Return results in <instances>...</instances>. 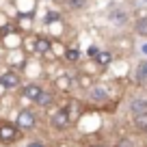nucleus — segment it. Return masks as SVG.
<instances>
[{"label":"nucleus","instance_id":"obj_1","mask_svg":"<svg viewBox=\"0 0 147 147\" xmlns=\"http://www.w3.org/2000/svg\"><path fill=\"white\" fill-rule=\"evenodd\" d=\"M20 130H22L20 125L2 121V123H0V141L2 143H15L20 138Z\"/></svg>","mask_w":147,"mask_h":147},{"label":"nucleus","instance_id":"obj_2","mask_svg":"<svg viewBox=\"0 0 147 147\" xmlns=\"http://www.w3.org/2000/svg\"><path fill=\"white\" fill-rule=\"evenodd\" d=\"M69 108H61V110H56L54 115H52V125H54V128H67L69 125Z\"/></svg>","mask_w":147,"mask_h":147},{"label":"nucleus","instance_id":"obj_3","mask_svg":"<svg viewBox=\"0 0 147 147\" xmlns=\"http://www.w3.org/2000/svg\"><path fill=\"white\" fill-rule=\"evenodd\" d=\"M35 123H37V117H35L32 110H22V113L18 115V125L22 130H30Z\"/></svg>","mask_w":147,"mask_h":147},{"label":"nucleus","instance_id":"obj_4","mask_svg":"<svg viewBox=\"0 0 147 147\" xmlns=\"http://www.w3.org/2000/svg\"><path fill=\"white\" fill-rule=\"evenodd\" d=\"M0 84L2 87H7V89H15L20 84V76L15 71H7V74H2L0 76Z\"/></svg>","mask_w":147,"mask_h":147},{"label":"nucleus","instance_id":"obj_5","mask_svg":"<svg viewBox=\"0 0 147 147\" xmlns=\"http://www.w3.org/2000/svg\"><path fill=\"white\" fill-rule=\"evenodd\" d=\"M130 110H132L134 115L147 113V97H136V100H132L130 102Z\"/></svg>","mask_w":147,"mask_h":147},{"label":"nucleus","instance_id":"obj_6","mask_svg":"<svg viewBox=\"0 0 147 147\" xmlns=\"http://www.w3.org/2000/svg\"><path fill=\"white\" fill-rule=\"evenodd\" d=\"M39 95H41V87H39V84H28V87L22 89V97H26V100L35 102Z\"/></svg>","mask_w":147,"mask_h":147},{"label":"nucleus","instance_id":"obj_7","mask_svg":"<svg viewBox=\"0 0 147 147\" xmlns=\"http://www.w3.org/2000/svg\"><path fill=\"white\" fill-rule=\"evenodd\" d=\"M136 80H138V82H145V80H147V61L136 67Z\"/></svg>","mask_w":147,"mask_h":147},{"label":"nucleus","instance_id":"obj_8","mask_svg":"<svg viewBox=\"0 0 147 147\" xmlns=\"http://www.w3.org/2000/svg\"><path fill=\"white\" fill-rule=\"evenodd\" d=\"M35 50L39 52V54H43V52H48L50 50V41H48V39H37V43H35Z\"/></svg>","mask_w":147,"mask_h":147},{"label":"nucleus","instance_id":"obj_9","mask_svg":"<svg viewBox=\"0 0 147 147\" xmlns=\"http://www.w3.org/2000/svg\"><path fill=\"white\" fill-rule=\"evenodd\" d=\"M91 100H95V102H106V91L102 87H95L91 91Z\"/></svg>","mask_w":147,"mask_h":147},{"label":"nucleus","instance_id":"obj_10","mask_svg":"<svg viewBox=\"0 0 147 147\" xmlns=\"http://www.w3.org/2000/svg\"><path fill=\"white\" fill-rule=\"evenodd\" d=\"M37 104H39V106H48V104H50V102H52V95H50V93H46V91H41V95H39V97H37Z\"/></svg>","mask_w":147,"mask_h":147},{"label":"nucleus","instance_id":"obj_11","mask_svg":"<svg viewBox=\"0 0 147 147\" xmlns=\"http://www.w3.org/2000/svg\"><path fill=\"white\" fill-rule=\"evenodd\" d=\"M110 20H113L115 24H125V20H128V18H125L123 11H115V13H110Z\"/></svg>","mask_w":147,"mask_h":147},{"label":"nucleus","instance_id":"obj_12","mask_svg":"<svg viewBox=\"0 0 147 147\" xmlns=\"http://www.w3.org/2000/svg\"><path fill=\"white\" fill-rule=\"evenodd\" d=\"M134 123H136V128L145 130V125H147V113H143V115H134Z\"/></svg>","mask_w":147,"mask_h":147},{"label":"nucleus","instance_id":"obj_13","mask_svg":"<svg viewBox=\"0 0 147 147\" xmlns=\"http://www.w3.org/2000/svg\"><path fill=\"white\" fill-rule=\"evenodd\" d=\"M95 61L102 65V67H106V65L110 63V54H108V52H100V54L95 56Z\"/></svg>","mask_w":147,"mask_h":147},{"label":"nucleus","instance_id":"obj_14","mask_svg":"<svg viewBox=\"0 0 147 147\" xmlns=\"http://www.w3.org/2000/svg\"><path fill=\"white\" fill-rule=\"evenodd\" d=\"M136 32H138V35H143V37H147V18L136 22Z\"/></svg>","mask_w":147,"mask_h":147},{"label":"nucleus","instance_id":"obj_15","mask_svg":"<svg viewBox=\"0 0 147 147\" xmlns=\"http://www.w3.org/2000/svg\"><path fill=\"white\" fill-rule=\"evenodd\" d=\"M65 56H67L69 61H78V56H80V52L76 50V48H71V50H67L65 52Z\"/></svg>","mask_w":147,"mask_h":147},{"label":"nucleus","instance_id":"obj_16","mask_svg":"<svg viewBox=\"0 0 147 147\" xmlns=\"http://www.w3.org/2000/svg\"><path fill=\"white\" fill-rule=\"evenodd\" d=\"M84 2H87V0H67V5L71 7V9H82Z\"/></svg>","mask_w":147,"mask_h":147},{"label":"nucleus","instance_id":"obj_17","mask_svg":"<svg viewBox=\"0 0 147 147\" xmlns=\"http://www.w3.org/2000/svg\"><path fill=\"white\" fill-rule=\"evenodd\" d=\"M59 20V13H48L46 15V24H52V22H56Z\"/></svg>","mask_w":147,"mask_h":147},{"label":"nucleus","instance_id":"obj_18","mask_svg":"<svg viewBox=\"0 0 147 147\" xmlns=\"http://www.w3.org/2000/svg\"><path fill=\"white\" fill-rule=\"evenodd\" d=\"M11 30H13V26H5V28H2V30H0V37H2V39H5V37L9 35Z\"/></svg>","mask_w":147,"mask_h":147},{"label":"nucleus","instance_id":"obj_19","mask_svg":"<svg viewBox=\"0 0 147 147\" xmlns=\"http://www.w3.org/2000/svg\"><path fill=\"white\" fill-rule=\"evenodd\" d=\"M117 147H134V145H132V141L125 138V141H119V145H117Z\"/></svg>","mask_w":147,"mask_h":147},{"label":"nucleus","instance_id":"obj_20","mask_svg":"<svg viewBox=\"0 0 147 147\" xmlns=\"http://www.w3.org/2000/svg\"><path fill=\"white\" fill-rule=\"evenodd\" d=\"M97 54H100V50H97L95 46H93V48H89V56H97Z\"/></svg>","mask_w":147,"mask_h":147},{"label":"nucleus","instance_id":"obj_21","mask_svg":"<svg viewBox=\"0 0 147 147\" xmlns=\"http://www.w3.org/2000/svg\"><path fill=\"white\" fill-rule=\"evenodd\" d=\"M26 147H46V145H43V143H39V141H35V143H28Z\"/></svg>","mask_w":147,"mask_h":147},{"label":"nucleus","instance_id":"obj_22","mask_svg":"<svg viewBox=\"0 0 147 147\" xmlns=\"http://www.w3.org/2000/svg\"><path fill=\"white\" fill-rule=\"evenodd\" d=\"M141 52H143V54H147V43H143V46H141Z\"/></svg>","mask_w":147,"mask_h":147},{"label":"nucleus","instance_id":"obj_23","mask_svg":"<svg viewBox=\"0 0 147 147\" xmlns=\"http://www.w3.org/2000/svg\"><path fill=\"white\" fill-rule=\"evenodd\" d=\"M91 147H104V145H91Z\"/></svg>","mask_w":147,"mask_h":147},{"label":"nucleus","instance_id":"obj_24","mask_svg":"<svg viewBox=\"0 0 147 147\" xmlns=\"http://www.w3.org/2000/svg\"><path fill=\"white\" fill-rule=\"evenodd\" d=\"M143 132H145V134H147V125H145V130H143Z\"/></svg>","mask_w":147,"mask_h":147}]
</instances>
